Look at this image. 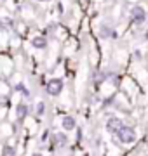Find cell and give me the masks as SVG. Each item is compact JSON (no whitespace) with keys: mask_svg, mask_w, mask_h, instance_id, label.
<instances>
[{"mask_svg":"<svg viewBox=\"0 0 148 156\" xmlns=\"http://www.w3.org/2000/svg\"><path fill=\"white\" fill-rule=\"evenodd\" d=\"M115 139L119 140V142H122V144H131V142L136 140V130H134L132 127L124 125V127L115 134Z\"/></svg>","mask_w":148,"mask_h":156,"instance_id":"6da1fadb","label":"cell"},{"mask_svg":"<svg viewBox=\"0 0 148 156\" xmlns=\"http://www.w3.org/2000/svg\"><path fill=\"white\" fill-rule=\"evenodd\" d=\"M63 80H59V78H52V80H49L46 85V92L49 95H59L63 92Z\"/></svg>","mask_w":148,"mask_h":156,"instance_id":"7a4b0ae2","label":"cell"},{"mask_svg":"<svg viewBox=\"0 0 148 156\" xmlns=\"http://www.w3.org/2000/svg\"><path fill=\"white\" fill-rule=\"evenodd\" d=\"M131 19H132V23L141 24V23L146 19V11H145L141 5H134L131 9Z\"/></svg>","mask_w":148,"mask_h":156,"instance_id":"3957f363","label":"cell"},{"mask_svg":"<svg viewBox=\"0 0 148 156\" xmlns=\"http://www.w3.org/2000/svg\"><path fill=\"white\" fill-rule=\"evenodd\" d=\"M122 127H124V123H122V120L117 118V116L108 118V122H106V130H108L110 134H117Z\"/></svg>","mask_w":148,"mask_h":156,"instance_id":"277c9868","label":"cell"},{"mask_svg":"<svg viewBox=\"0 0 148 156\" xmlns=\"http://www.w3.org/2000/svg\"><path fill=\"white\" fill-rule=\"evenodd\" d=\"M61 127L65 128V130H73V128H75V118H73V116H70V115L63 116Z\"/></svg>","mask_w":148,"mask_h":156,"instance_id":"5b68a950","label":"cell"},{"mask_svg":"<svg viewBox=\"0 0 148 156\" xmlns=\"http://www.w3.org/2000/svg\"><path fill=\"white\" fill-rule=\"evenodd\" d=\"M31 45H33L35 49H46V45H47L46 37H35V38L31 40Z\"/></svg>","mask_w":148,"mask_h":156,"instance_id":"8992f818","label":"cell"},{"mask_svg":"<svg viewBox=\"0 0 148 156\" xmlns=\"http://www.w3.org/2000/svg\"><path fill=\"white\" fill-rule=\"evenodd\" d=\"M54 140H56V146L63 147V146H66V142H68V137L63 134V132H57V134H54Z\"/></svg>","mask_w":148,"mask_h":156,"instance_id":"52a82bcc","label":"cell"},{"mask_svg":"<svg viewBox=\"0 0 148 156\" xmlns=\"http://www.w3.org/2000/svg\"><path fill=\"white\" fill-rule=\"evenodd\" d=\"M2 156H16V147L11 144H6L2 149Z\"/></svg>","mask_w":148,"mask_h":156,"instance_id":"ba28073f","label":"cell"},{"mask_svg":"<svg viewBox=\"0 0 148 156\" xmlns=\"http://www.w3.org/2000/svg\"><path fill=\"white\" fill-rule=\"evenodd\" d=\"M16 113H17V116L19 118H24L26 115H28V106H26V104H17Z\"/></svg>","mask_w":148,"mask_h":156,"instance_id":"9c48e42d","label":"cell"},{"mask_svg":"<svg viewBox=\"0 0 148 156\" xmlns=\"http://www.w3.org/2000/svg\"><path fill=\"white\" fill-rule=\"evenodd\" d=\"M12 26V21L9 17H4V19H0V28H11Z\"/></svg>","mask_w":148,"mask_h":156,"instance_id":"30bf717a","label":"cell"},{"mask_svg":"<svg viewBox=\"0 0 148 156\" xmlns=\"http://www.w3.org/2000/svg\"><path fill=\"white\" fill-rule=\"evenodd\" d=\"M110 35H115V33H112V30H110V28L103 26V28H101V37H105V38H106V37H110Z\"/></svg>","mask_w":148,"mask_h":156,"instance_id":"8fae6325","label":"cell"},{"mask_svg":"<svg viewBox=\"0 0 148 156\" xmlns=\"http://www.w3.org/2000/svg\"><path fill=\"white\" fill-rule=\"evenodd\" d=\"M44 109H46L44 102H39V104H37V115H44Z\"/></svg>","mask_w":148,"mask_h":156,"instance_id":"7c38bea8","label":"cell"},{"mask_svg":"<svg viewBox=\"0 0 148 156\" xmlns=\"http://www.w3.org/2000/svg\"><path fill=\"white\" fill-rule=\"evenodd\" d=\"M31 156H42V154H39V153H35V154H31Z\"/></svg>","mask_w":148,"mask_h":156,"instance_id":"4fadbf2b","label":"cell"},{"mask_svg":"<svg viewBox=\"0 0 148 156\" xmlns=\"http://www.w3.org/2000/svg\"><path fill=\"white\" fill-rule=\"evenodd\" d=\"M146 147H148V140H146Z\"/></svg>","mask_w":148,"mask_h":156,"instance_id":"5bb4252c","label":"cell"}]
</instances>
